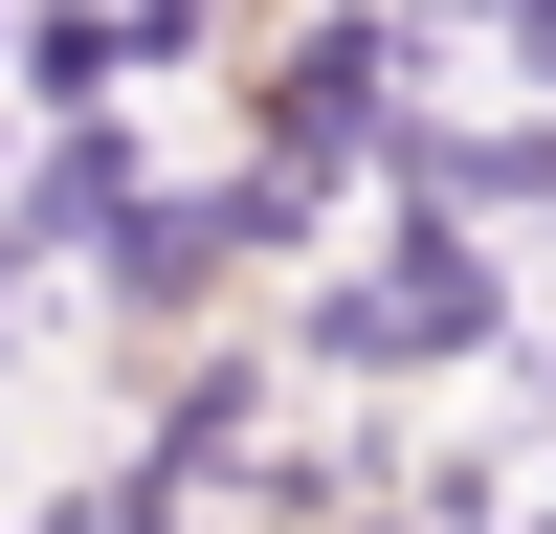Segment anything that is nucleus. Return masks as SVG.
Wrapping results in <instances>:
<instances>
[{
    "label": "nucleus",
    "mask_w": 556,
    "mask_h": 534,
    "mask_svg": "<svg viewBox=\"0 0 556 534\" xmlns=\"http://www.w3.org/2000/svg\"><path fill=\"white\" fill-rule=\"evenodd\" d=\"M513 334H534V267L468 245V223H424V201H379V245L290 290V356H312V379H356V400L468 379V356H513Z\"/></svg>",
    "instance_id": "f257e3e1"
},
{
    "label": "nucleus",
    "mask_w": 556,
    "mask_h": 534,
    "mask_svg": "<svg viewBox=\"0 0 556 534\" xmlns=\"http://www.w3.org/2000/svg\"><path fill=\"white\" fill-rule=\"evenodd\" d=\"M245 134L223 156H267V178H312V201H379L401 178V134H424V44L379 23V0H312V23H245Z\"/></svg>",
    "instance_id": "f03ea898"
},
{
    "label": "nucleus",
    "mask_w": 556,
    "mask_h": 534,
    "mask_svg": "<svg viewBox=\"0 0 556 534\" xmlns=\"http://www.w3.org/2000/svg\"><path fill=\"white\" fill-rule=\"evenodd\" d=\"M379 201L468 223V245H534V223H556V112H513V89H490V112H424V134H401V178H379Z\"/></svg>",
    "instance_id": "7ed1b4c3"
},
{
    "label": "nucleus",
    "mask_w": 556,
    "mask_h": 534,
    "mask_svg": "<svg viewBox=\"0 0 556 534\" xmlns=\"http://www.w3.org/2000/svg\"><path fill=\"white\" fill-rule=\"evenodd\" d=\"M245 23H312V0H245Z\"/></svg>",
    "instance_id": "20e7f679"
},
{
    "label": "nucleus",
    "mask_w": 556,
    "mask_h": 534,
    "mask_svg": "<svg viewBox=\"0 0 556 534\" xmlns=\"http://www.w3.org/2000/svg\"><path fill=\"white\" fill-rule=\"evenodd\" d=\"M490 534H556V512H490Z\"/></svg>",
    "instance_id": "39448f33"
}]
</instances>
